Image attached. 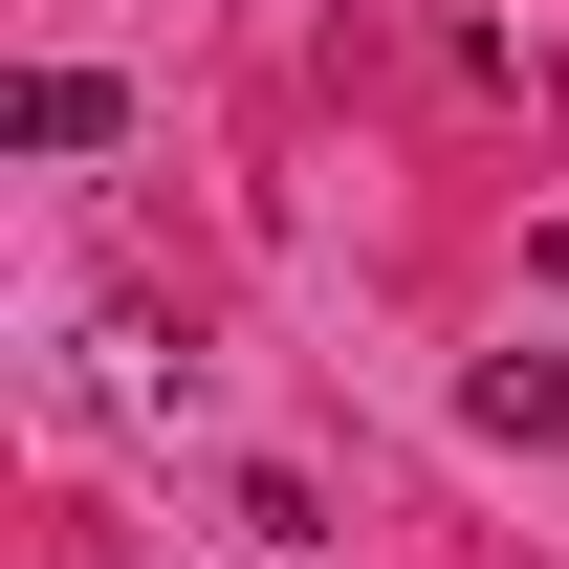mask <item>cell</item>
Here are the masks:
<instances>
[{
  "mask_svg": "<svg viewBox=\"0 0 569 569\" xmlns=\"http://www.w3.org/2000/svg\"><path fill=\"white\" fill-rule=\"evenodd\" d=\"M0 132H22V153H110V132H132V88H110V67H22Z\"/></svg>",
  "mask_w": 569,
  "mask_h": 569,
  "instance_id": "1",
  "label": "cell"
},
{
  "mask_svg": "<svg viewBox=\"0 0 569 569\" xmlns=\"http://www.w3.org/2000/svg\"><path fill=\"white\" fill-rule=\"evenodd\" d=\"M460 417H482V438H569V351H482Z\"/></svg>",
  "mask_w": 569,
  "mask_h": 569,
  "instance_id": "2",
  "label": "cell"
}]
</instances>
